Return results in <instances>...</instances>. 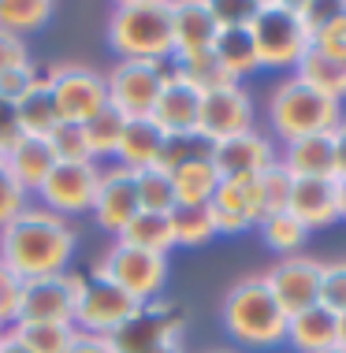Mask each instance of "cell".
I'll use <instances>...</instances> for the list:
<instances>
[{
  "label": "cell",
  "instance_id": "cell-45",
  "mask_svg": "<svg viewBox=\"0 0 346 353\" xmlns=\"http://www.w3.org/2000/svg\"><path fill=\"white\" fill-rule=\"evenodd\" d=\"M23 63H30V52H26L23 37H15V34H4V30H0V74H8V71L23 68Z\"/></svg>",
  "mask_w": 346,
  "mask_h": 353
},
{
  "label": "cell",
  "instance_id": "cell-48",
  "mask_svg": "<svg viewBox=\"0 0 346 353\" xmlns=\"http://www.w3.org/2000/svg\"><path fill=\"white\" fill-rule=\"evenodd\" d=\"M0 353H30V350H26L23 342H15L12 335H4V339H0Z\"/></svg>",
  "mask_w": 346,
  "mask_h": 353
},
{
  "label": "cell",
  "instance_id": "cell-31",
  "mask_svg": "<svg viewBox=\"0 0 346 353\" xmlns=\"http://www.w3.org/2000/svg\"><path fill=\"white\" fill-rule=\"evenodd\" d=\"M175 245H205L216 234V219L209 205H175L168 212Z\"/></svg>",
  "mask_w": 346,
  "mask_h": 353
},
{
  "label": "cell",
  "instance_id": "cell-17",
  "mask_svg": "<svg viewBox=\"0 0 346 353\" xmlns=\"http://www.w3.org/2000/svg\"><path fill=\"white\" fill-rule=\"evenodd\" d=\"M220 19L216 8L205 0H179L171 4V60H186V56L209 52L216 45Z\"/></svg>",
  "mask_w": 346,
  "mask_h": 353
},
{
  "label": "cell",
  "instance_id": "cell-35",
  "mask_svg": "<svg viewBox=\"0 0 346 353\" xmlns=\"http://www.w3.org/2000/svg\"><path fill=\"white\" fill-rule=\"evenodd\" d=\"M8 335L23 342L30 353H64L75 339V327L71 323H12Z\"/></svg>",
  "mask_w": 346,
  "mask_h": 353
},
{
  "label": "cell",
  "instance_id": "cell-46",
  "mask_svg": "<svg viewBox=\"0 0 346 353\" xmlns=\"http://www.w3.org/2000/svg\"><path fill=\"white\" fill-rule=\"evenodd\" d=\"M64 353H115V346H112V339H104V335H86V331H75L71 346H67Z\"/></svg>",
  "mask_w": 346,
  "mask_h": 353
},
{
  "label": "cell",
  "instance_id": "cell-27",
  "mask_svg": "<svg viewBox=\"0 0 346 353\" xmlns=\"http://www.w3.org/2000/svg\"><path fill=\"white\" fill-rule=\"evenodd\" d=\"M171 186H175V205H209L220 190V175L213 160H194L171 171Z\"/></svg>",
  "mask_w": 346,
  "mask_h": 353
},
{
  "label": "cell",
  "instance_id": "cell-36",
  "mask_svg": "<svg viewBox=\"0 0 346 353\" xmlns=\"http://www.w3.org/2000/svg\"><path fill=\"white\" fill-rule=\"evenodd\" d=\"M123 119L115 108H104L97 112L93 119H86L82 123V130H86V145H90V157L97 160V157H115V149H119V138H123Z\"/></svg>",
  "mask_w": 346,
  "mask_h": 353
},
{
  "label": "cell",
  "instance_id": "cell-41",
  "mask_svg": "<svg viewBox=\"0 0 346 353\" xmlns=\"http://www.w3.org/2000/svg\"><path fill=\"white\" fill-rule=\"evenodd\" d=\"M320 305L335 316L346 312V261L320 264Z\"/></svg>",
  "mask_w": 346,
  "mask_h": 353
},
{
  "label": "cell",
  "instance_id": "cell-44",
  "mask_svg": "<svg viewBox=\"0 0 346 353\" xmlns=\"http://www.w3.org/2000/svg\"><path fill=\"white\" fill-rule=\"evenodd\" d=\"M23 127H19V112L12 101H0V157H8L19 141H23Z\"/></svg>",
  "mask_w": 346,
  "mask_h": 353
},
{
  "label": "cell",
  "instance_id": "cell-20",
  "mask_svg": "<svg viewBox=\"0 0 346 353\" xmlns=\"http://www.w3.org/2000/svg\"><path fill=\"white\" fill-rule=\"evenodd\" d=\"M209 208H213L216 219V234H238L246 227L261 223V205H257L253 183H220Z\"/></svg>",
  "mask_w": 346,
  "mask_h": 353
},
{
  "label": "cell",
  "instance_id": "cell-28",
  "mask_svg": "<svg viewBox=\"0 0 346 353\" xmlns=\"http://www.w3.org/2000/svg\"><path fill=\"white\" fill-rule=\"evenodd\" d=\"M309 34H313V49L346 60V4L324 8V4H309Z\"/></svg>",
  "mask_w": 346,
  "mask_h": 353
},
{
  "label": "cell",
  "instance_id": "cell-52",
  "mask_svg": "<svg viewBox=\"0 0 346 353\" xmlns=\"http://www.w3.org/2000/svg\"><path fill=\"white\" fill-rule=\"evenodd\" d=\"M320 353H346V350H339V346H331V350H320Z\"/></svg>",
  "mask_w": 346,
  "mask_h": 353
},
{
  "label": "cell",
  "instance_id": "cell-22",
  "mask_svg": "<svg viewBox=\"0 0 346 353\" xmlns=\"http://www.w3.org/2000/svg\"><path fill=\"white\" fill-rule=\"evenodd\" d=\"M0 160L8 164V171L15 175V183L23 186L26 194H37V190L45 186V179L52 175V168H56V157H52V149H49L45 138H23L8 157H0Z\"/></svg>",
  "mask_w": 346,
  "mask_h": 353
},
{
  "label": "cell",
  "instance_id": "cell-24",
  "mask_svg": "<svg viewBox=\"0 0 346 353\" xmlns=\"http://www.w3.org/2000/svg\"><path fill=\"white\" fill-rule=\"evenodd\" d=\"M213 52H216V60L224 63L227 74L235 82H242L246 74L261 71V60H257V45H253V34H249V23H227V26H220Z\"/></svg>",
  "mask_w": 346,
  "mask_h": 353
},
{
  "label": "cell",
  "instance_id": "cell-3",
  "mask_svg": "<svg viewBox=\"0 0 346 353\" xmlns=\"http://www.w3.org/2000/svg\"><path fill=\"white\" fill-rule=\"evenodd\" d=\"M224 327L242 346L265 350L287 339V312L280 309L276 294L268 290L265 275H249L235 283L224 298Z\"/></svg>",
  "mask_w": 346,
  "mask_h": 353
},
{
  "label": "cell",
  "instance_id": "cell-21",
  "mask_svg": "<svg viewBox=\"0 0 346 353\" xmlns=\"http://www.w3.org/2000/svg\"><path fill=\"white\" fill-rule=\"evenodd\" d=\"M164 138H168V134H164V130H160L149 116L127 119V123H123L119 149H115V157H119V168H127V171L157 168L160 149H164Z\"/></svg>",
  "mask_w": 346,
  "mask_h": 353
},
{
  "label": "cell",
  "instance_id": "cell-53",
  "mask_svg": "<svg viewBox=\"0 0 346 353\" xmlns=\"http://www.w3.org/2000/svg\"><path fill=\"white\" fill-rule=\"evenodd\" d=\"M205 353H231V350H205Z\"/></svg>",
  "mask_w": 346,
  "mask_h": 353
},
{
  "label": "cell",
  "instance_id": "cell-29",
  "mask_svg": "<svg viewBox=\"0 0 346 353\" xmlns=\"http://www.w3.org/2000/svg\"><path fill=\"white\" fill-rule=\"evenodd\" d=\"M123 245H134V250H146V253H160L168 256V250L175 245V234H171V219L164 212H138L123 227L119 234Z\"/></svg>",
  "mask_w": 346,
  "mask_h": 353
},
{
  "label": "cell",
  "instance_id": "cell-30",
  "mask_svg": "<svg viewBox=\"0 0 346 353\" xmlns=\"http://www.w3.org/2000/svg\"><path fill=\"white\" fill-rule=\"evenodd\" d=\"M15 112H19V127H23L26 138H49L52 127L60 123V116H56V104H52V93H49V85H45V79L15 104Z\"/></svg>",
  "mask_w": 346,
  "mask_h": 353
},
{
  "label": "cell",
  "instance_id": "cell-7",
  "mask_svg": "<svg viewBox=\"0 0 346 353\" xmlns=\"http://www.w3.org/2000/svg\"><path fill=\"white\" fill-rule=\"evenodd\" d=\"M93 275L115 283L119 290H127L131 298H138L142 305H146V301H153L160 290H164V283H168V256L115 242L112 250L101 256V264L93 268Z\"/></svg>",
  "mask_w": 346,
  "mask_h": 353
},
{
  "label": "cell",
  "instance_id": "cell-39",
  "mask_svg": "<svg viewBox=\"0 0 346 353\" xmlns=\"http://www.w3.org/2000/svg\"><path fill=\"white\" fill-rule=\"evenodd\" d=\"M56 157V164H90V145H86V130L82 123H56L52 134L45 138Z\"/></svg>",
  "mask_w": 346,
  "mask_h": 353
},
{
  "label": "cell",
  "instance_id": "cell-33",
  "mask_svg": "<svg viewBox=\"0 0 346 353\" xmlns=\"http://www.w3.org/2000/svg\"><path fill=\"white\" fill-rule=\"evenodd\" d=\"M257 227H261L268 250L287 253V256H294V253L305 245V238H309V227H305L294 212H272V216H261V223H257Z\"/></svg>",
  "mask_w": 346,
  "mask_h": 353
},
{
  "label": "cell",
  "instance_id": "cell-32",
  "mask_svg": "<svg viewBox=\"0 0 346 353\" xmlns=\"http://www.w3.org/2000/svg\"><path fill=\"white\" fill-rule=\"evenodd\" d=\"M179 74L182 82H190L198 93H213V90H224V85H231L235 79L227 74V68L216 60V52H198V56H186V60H175V68H171Z\"/></svg>",
  "mask_w": 346,
  "mask_h": 353
},
{
  "label": "cell",
  "instance_id": "cell-1",
  "mask_svg": "<svg viewBox=\"0 0 346 353\" xmlns=\"http://www.w3.org/2000/svg\"><path fill=\"white\" fill-rule=\"evenodd\" d=\"M75 253V231L64 216L49 208H23L12 223L0 231V264L19 283L41 279V275L67 272Z\"/></svg>",
  "mask_w": 346,
  "mask_h": 353
},
{
  "label": "cell",
  "instance_id": "cell-51",
  "mask_svg": "<svg viewBox=\"0 0 346 353\" xmlns=\"http://www.w3.org/2000/svg\"><path fill=\"white\" fill-rule=\"evenodd\" d=\"M157 353H182V346H179V342H171V346H164V350H157Z\"/></svg>",
  "mask_w": 346,
  "mask_h": 353
},
{
  "label": "cell",
  "instance_id": "cell-23",
  "mask_svg": "<svg viewBox=\"0 0 346 353\" xmlns=\"http://www.w3.org/2000/svg\"><path fill=\"white\" fill-rule=\"evenodd\" d=\"M280 164L291 171L294 179H335V149H331V134H316V138L287 141V152H283Z\"/></svg>",
  "mask_w": 346,
  "mask_h": 353
},
{
  "label": "cell",
  "instance_id": "cell-18",
  "mask_svg": "<svg viewBox=\"0 0 346 353\" xmlns=\"http://www.w3.org/2000/svg\"><path fill=\"white\" fill-rule=\"evenodd\" d=\"M198 116H201V93L190 82H182L175 71H168V82L153 104L149 119L164 130L168 138L179 134H198Z\"/></svg>",
  "mask_w": 346,
  "mask_h": 353
},
{
  "label": "cell",
  "instance_id": "cell-8",
  "mask_svg": "<svg viewBox=\"0 0 346 353\" xmlns=\"http://www.w3.org/2000/svg\"><path fill=\"white\" fill-rule=\"evenodd\" d=\"M182 327H186V309L175 301L153 298L115 331L112 346L115 353H157L171 342H179Z\"/></svg>",
  "mask_w": 346,
  "mask_h": 353
},
{
  "label": "cell",
  "instance_id": "cell-13",
  "mask_svg": "<svg viewBox=\"0 0 346 353\" xmlns=\"http://www.w3.org/2000/svg\"><path fill=\"white\" fill-rule=\"evenodd\" d=\"M101 183V168L93 164H56L52 175L45 179V186L37 190L41 197V208H49L56 216H79L93 208V194H97Z\"/></svg>",
  "mask_w": 346,
  "mask_h": 353
},
{
  "label": "cell",
  "instance_id": "cell-42",
  "mask_svg": "<svg viewBox=\"0 0 346 353\" xmlns=\"http://www.w3.org/2000/svg\"><path fill=\"white\" fill-rule=\"evenodd\" d=\"M23 208H30V194L15 183V175L8 171L4 160H0V231H4Z\"/></svg>",
  "mask_w": 346,
  "mask_h": 353
},
{
  "label": "cell",
  "instance_id": "cell-25",
  "mask_svg": "<svg viewBox=\"0 0 346 353\" xmlns=\"http://www.w3.org/2000/svg\"><path fill=\"white\" fill-rule=\"evenodd\" d=\"M287 342L298 353H320L335 346V312H328L324 305L298 312L287 320Z\"/></svg>",
  "mask_w": 346,
  "mask_h": 353
},
{
  "label": "cell",
  "instance_id": "cell-40",
  "mask_svg": "<svg viewBox=\"0 0 346 353\" xmlns=\"http://www.w3.org/2000/svg\"><path fill=\"white\" fill-rule=\"evenodd\" d=\"M213 157V145H209L201 134H179V138H164V149H160L157 168L160 171H175L182 164H194V160H209Z\"/></svg>",
  "mask_w": 346,
  "mask_h": 353
},
{
  "label": "cell",
  "instance_id": "cell-11",
  "mask_svg": "<svg viewBox=\"0 0 346 353\" xmlns=\"http://www.w3.org/2000/svg\"><path fill=\"white\" fill-rule=\"evenodd\" d=\"M138 309H142L138 298H131L127 290H119L115 283L101 279V275H90L86 286H82L79 309H75V331L112 339Z\"/></svg>",
  "mask_w": 346,
  "mask_h": 353
},
{
  "label": "cell",
  "instance_id": "cell-14",
  "mask_svg": "<svg viewBox=\"0 0 346 353\" xmlns=\"http://www.w3.org/2000/svg\"><path fill=\"white\" fill-rule=\"evenodd\" d=\"M265 283L276 294V301L287 312V320L305 312V309H313V305H320V261L287 256V261H280L265 275Z\"/></svg>",
  "mask_w": 346,
  "mask_h": 353
},
{
  "label": "cell",
  "instance_id": "cell-12",
  "mask_svg": "<svg viewBox=\"0 0 346 353\" xmlns=\"http://www.w3.org/2000/svg\"><path fill=\"white\" fill-rule=\"evenodd\" d=\"M253 130V101L242 90V82H231L224 90L201 93V116H198V134L209 145H220L227 138L249 134Z\"/></svg>",
  "mask_w": 346,
  "mask_h": 353
},
{
  "label": "cell",
  "instance_id": "cell-50",
  "mask_svg": "<svg viewBox=\"0 0 346 353\" xmlns=\"http://www.w3.org/2000/svg\"><path fill=\"white\" fill-rule=\"evenodd\" d=\"M339 219H346V179H339Z\"/></svg>",
  "mask_w": 346,
  "mask_h": 353
},
{
  "label": "cell",
  "instance_id": "cell-15",
  "mask_svg": "<svg viewBox=\"0 0 346 353\" xmlns=\"http://www.w3.org/2000/svg\"><path fill=\"white\" fill-rule=\"evenodd\" d=\"M209 160H213L220 183H253L261 171L276 164V152H272V141H265L257 130H249V134H238V138H227L220 145H213Z\"/></svg>",
  "mask_w": 346,
  "mask_h": 353
},
{
  "label": "cell",
  "instance_id": "cell-19",
  "mask_svg": "<svg viewBox=\"0 0 346 353\" xmlns=\"http://www.w3.org/2000/svg\"><path fill=\"white\" fill-rule=\"evenodd\" d=\"M287 212H294L309 231L335 223L339 219V179H294Z\"/></svg>",
  "mask_w": 346,
  "mask_h": 353
},
{
  "label": "cell",
  "instance_id": "cell-37",
  "mask_svg": "<svg viewBox=\"0 0 346 353\" xmlns=\"http://www.w3.org/2000/svg\"><path fill=\"white\" fill-rule=\"evenodd\" d=\"M291 186H294V175L287 171L280 160H276L268 171L253 179V190H257V205H261V216H272V212H287L291 205Z\"/></svg>",
  "mask_w": 346,
  "mask_h": 353
},
{
  "label": "cell",
  "instance_id": "cell-43",
  "mask_svg": "<svg viewBox=\"0 0 346 353\" xmlns=\"http://www.w3.org/2000/svg\"><path fill=\"white\" fill-rule=\"evenodd\" d=\"M45 74L34 68V63H23V68H15V71H8V74H0V101H12L19 104L26 97V93L34 90L37 82H41Z\"/></svg>",
  "mask_w": 346,
  "mask_h": 353
},
{
  "label": "cell",
  "instance_id": "cell-9",
  "mask_svg": "<svg viewBox=\"0 0 346 353\" xmlns=\"http://www.w3.org/2000/svg\"><path fill=\"white\" fill-rule=\"evenodd\" d=\"M168 82L164 63L149 60H119L104 74V90H108V108H115L123 119H142L153 112L160 90Z\"/></svg>",
  "mask_w": 346,
  "mask_h": 353
},
{
  "label": "cell",
  "instance_id": "cell-5",
  "mask_svg": "<svg viewBox=\"0 0 346 353\" xmlns=\"http://www.w3.org/2000/svg\"><path fill=\"white\" fill-rule=\"evenodd\" d=\"M268 119H272V130L283 141L316 138V134H331L343 123V104L324 97L320 90L305 85L302 79H287L272 90Z\"/></svg>",
  "mask_w": 346,
  "mask_h": 353
},
{
  "label": "cell",
  "instance_id": "cell-47",
  "mask_svg": "<svg viewBox=\"0 0 346 353\" xmlns=\"http://www.w3.org/2000/svg\"><path fill=\"white\" fill-rule=\"evenodd\" d=\"M331 149H335V179H346V119L331 130Z\"/></svg>",
  "mask_w": 346,
  "mask_h": 353
},
{
  "label": "cell",
  "instance_id": "cell-38",
  "mask_svg": "<svg viewBox=\"0 0 346 353\" xmlns=\"http://www.w3.org/2000/svg\"><path fill=\"white\" fill-rule=\"evenodd\" d=\"M134 186H138V205L142 212H171L175 208V186H171V175L160 168H146L134 171Z\"/></svg>",
  "mask_w": 346,
  "mask_h": 353
},
{
  "label": "cell",
  "instance_id": "cell-4",
  "mask_svg": "<svg viewBox=\"0 0 346 353\" xmlns=\"http://www.w3.org/2000/svg\"><path fill=\"white\" fill-rule=\"evenodd\" d=\"M108 45L119 60L164 63L171 52V4L164 0H127L112 12Z\"/></svg>",
  "mask_w": 346,
  "mask_h": 353
},
{
  "label": "cell",
  "instance_id": "cell-6",
  "mask_svg": "<svg viewBox=\"0 0 346 353\" xmlns=\"http://www.w3.org/2000/svg\"><path fill=\"white\" fill-rule=\"evenodd\" d=\"M82 286H86V275H75V272H56V275L19 283L15 323H71L75 327V309H79Z\"/></svg>",
  "mask_w": 346,
  "mask_h": 353
},
{
  "label": "cell",
  "instance_id": "cell-49",
  "mask_svg": "<svg viewBox=\"0 0 346 353\" xmlns=\"http://www.w3.org/2000/svg\"><path fill=\"white\" fill-rule=\"evenodd\" d=\"M335 346L346 350V312H343V316H335Z\"/></svg>",
  "mask_w": 346,
  "mask_h": 353
},
{
  "label": "cell",
  "instance_id": "cell-2",
  "mask_svg": "<svg viewBox=\"0 0 346 353\" xmlns=\"http://www.w3.org/2000/svg\"><path fill=\"white\" fill-rule=\"evenodd\" d=\"M249 34L257 45L261 68H298V60L309 49V4L291 0H261L249 4Z\"/></svg>",
  "mask_w": 346,
  "mask_h": 353
},
{
  "label": "cell",
  "instance_id": "cell-34",
  "mask_svg": "<svg viewBox=\"0 0 346 353\" xmlns=\"http://www.w3.org/2000/svg\"><path fill=\"white\" fill-rule=\"evenodd\" d=\"M52 19V4L49 0H0V30L4 34H30L41 30Z\"/></svg>",
  "mask_w": 346,
  "mask_h": 353
},
{
  "label": "cell",
  "instance_id": "cell-16",
  "mask_svg": "<svg viewBox=\"0 0 346 353\" xmlns=\"http://www.w3.org/2000/svg\"><path fill=\"white\" fill-rule=\"evenodd\" d=\"M93 219H97L101 231H112L115 238L123 234V227L142 212L138 205V186H134V171L127 168H112L101 171L97 194H93Z\"/></svg>",
  "mask_w": 346,
  "mask_h": 353
},
{
  "label": "cell",
  "instance_id": "cell-26",
  "mask_svg": "<svg viewBox=\"0 0 346 353\" xmlns=\"http://www.w3.org/2000/svg\"><path fill=\"white\" fill-rule=\"evenodd\" d=\"M294 71H298L294 79H302L305 85L320 90L324 97L343 104V97H346V60H335V56H328V52H320V49L309 45Z\"/></svg>",
  "mask_w": 346,
  "mask_h": 353
},
{
  "label": "cell",
  "instance_id": "cell-10",
  "mask_svg": "<svg viewBox=\"0 0 346 353\" xmlns=\"http://www.w3.org/2000/svg\"><path fill=\"white\" fill-rule=\"evenodd\" d=\"M45 85L52 93L56 116L60 123H86L108 104V90H104V74L82 63H64L45 74Z\"/></svg>",
  "mask_w": 346,
  "mask_h": 353
}]
</instances>
